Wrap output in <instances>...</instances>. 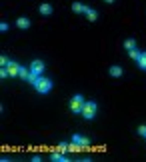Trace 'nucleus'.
Returning <instances> with one entry per match:
<instances>
[{
    "mask_svg": "<svg viewBox=\"0 0 146 162\" xmlns=\"http://www.w3.org/2000/svg\"><path fill=\"white\" fill-rule=\"evenodd\" d=\"M30 70L34 72V74H38V76H40V74L44 72V62H42V60H34L32 64H30Z\"/></svg>",
    "mask_w": 146,
    "mask_h": 162,
    "instance_id": "5",
    "label": "nucleus"
},
{
    "mask_svg": "<svg viewBox=\"0 0 146 162\" xmlns=\"http://www.w3.org/2000/svg\"><path fill=\"white\" fill-rule=\"evenodd\" d=\"M58 152H64V154H66V152H68V144H66V142H60V144H58Z\"/></svg>",
    "mask_w": 146,
    "mask_h": 162,
    "instance_id": "19",
    "label": "nucleus"
},
{
    "mask_svg": "<svg viewBox=\"0 0 146 162\" xmlns=\"http://www.w3.org/2000/svg\"><path fill=\"white\" fill-rule=\"evenodd\" d=\"M72 142L80 144L82 148H88V146H90V140H88L86 136H82V134H74V136H72Z\"/></svg>",
    "mask_w": 146,
    "mask_h": 162,
    "instance_id": "4",
    "label": "nucleus"
},
{
    "mask_svg": "<svg viewBox=\"0 0 146 162\" xmlns=\"http://www.w3.org/2000/svg\"><path fill=\"white\" fill-rule=\"evenodd\" d=\"M20 78H22V80H28V76H30V72L26 70V68H20V74H18Z\"/></svg>",
    "mask_w": 146,
    "mask_h": 162,
    "instance_id": "17",
    "label": "nucleus"
},
{
    "mask_svg": "<svg viewBox=\"0 0 146 162\" xmlns=\"http://www.w3.org/2000/svg\"><path fill=\"white\" fill-rule=\"evenodd\" d=\"M34 88H36V90L40 92V94H46V92H50V90H52V80H48V78H44V76H40L38 84H36Z\"/></svg>",
    "mask_w": 146,
    "mask_h": 162,
    "instance_id": "2",
    "label": "nucleus"
},
{
    "mask_svg": "<svg viewBox=\"0 0 146 162\" xmlns=\"http://www.w3.org/2000/svg\"><path fill=\"white\" fill-rule=\"evenodd\" d=\"M96 102L94 100H88V102H84V106H82V112H80V114L84 116V118L86 120H92L94 116H96Z\"/></svg>",
    "mask_w": 146,
    "mask_h": 162,
    "instance_id": "1",
    "label": "nucleus"
},
{
    "mask_svg": "<svg viewBox=\"0 0 146 162\" xmlns=\"http://www.w3.org/2000/svg\"><path fill=\"white\" fill-rule=\"evenodd\" d=\"M0 64H2V66H8V64H10V60H8L6 56H0Z\"/></svg>",
    "mask_w": 146,
    "mask_h": 162,
    "instance_id": "20",
    "label": "nucleus"
},
{
    "mask_svg": "<svg viewBox=\"0 0 146 162\" xmlns=\"http://www.w3.org/2000/svg\"><path fill=\"white\" fill-rule=\"evenodd\" d=\"M16 26H18V28H22V30H24V28H28V26H30V20L26 18V16H20V18L16 20Z\"/></svg>",
    "mask_w": 146,
    "mask_h": 162,
    "instance_id": "8",
    "label": "nucleus"
},
{
    "mask_svg": "<svg viewBox=\"0 0 146 162\" xmlns=\"http://www.w3.org/2000/svg\"><path fill=\"white\" fill-rule=\"evenodd\" d=\"M80 144H76V142H72V144H68V152H78V150H80Z\"/></svg>",
    "mask_w": 146,
    "mask_h": 162,
    "instance_id": "16",
    "label": "nucleus"
},
{
    "mask_svg": "<svg viewBox=\"0 0 146 162\" xmlns=\"http://www.w3.org/2000/svg\"><path fill=\"white\" fill-rule=\"evenodd\" d=\"M38 80H40V76H38V74H34V72L30 70V76H28V82H30V84H32V86H36V84H38Z\"/></svg>",
    "mask_w": 146,
    "mask_h": 162,
    "instance_id": "13",
    "label": "nucleus"
},
{
    "mask_svg": "<svg viewBox=\"0 0 146 162\" xmlns=\"http://www.w3.org/2000/svg\"><path fill=\"white\" fill-rule=\"evenodd\" d=\"M110 76H114V78L122 76V68L120 66H110Z\"/></svg>",
    "mask_w": 146,
    "mask_h": 162,
    "instance_id": "12",
    "label": "nucleus"
},
{
    "mask_svg": "<svg viewBox=\"0 0 146 162\" xmlns=\"http://www.w3.org/2000/svg\"><path fill=\"white\" fill-rule=\"evenodd\" d=\"M0 30H2V32H6V30H8V24L2 22V24H0Z\"/></svg>",
    "mask_w": 146,
    "mask_h": 162,
    "instance_id": "22",
    "label": "nucleus"
},
{
    "mask_svg": "<svg viewBox=\"0 0 146 162\" xmlns=\"http://www.w3.org/2000/svg\"><path fill=\"white\" fill-rule=\"evenodd\" d=\"M40 14L50 16V14H52V6H50V4H40Z\"/></svg>",
    "mask_w": 146,
    "mask_h": 162,
    "instance_id": "10",
    "label": "nucleus"
},
{
    "mask_svg": "<svg viewBox=\"0 0 146 162\" xmlns=\"http://www.w3.org/2000/svg\"><path fill=\"white\" fill-rule=\"evenodd\" d=\"M6 68H8L10 76L14 78V76H18V74H20V68H22V66H20V64H16V62H12V60H10V64H8Z\"/></svg>",
    "mask_w": 146,
    "mask_h": 162,
    "instance_id": "6",
    "label": "nucleus"
},
{
    "mask_svg": "<svg viewBox=\"0 0 146 162\" xmlns=\"http://www.w3.org/2000/svg\"><path fill=\"white\" fill-rule=\"evenodd\" d=\"M84 14H86V18L90 20V22H94V20L98 18V14H96V10H92V8H88V6H86V12H84Z\"/></svg>",
    "mask_w": 146,
    "mask_h": 162,
    "instance_id": "9",
    "label": "nucleus"
},
{
    "mask_svg": "<svg viewBox=\"0 0 146 162\" xmlns=\"http://www.w3.org/2000/svg\"><path fill=\"white\" fill-rule=\"evenodd\" d=\"M106 2H108V4H112V2H114V0H106Z\"/></svg>",
    "mask_w": 146,
    "mask_h": 162,
    "instance_id": "23",
    "label": "nucleus"
},
{
    "mask_svg": "<svg viewBox=\"0 0 146 162\" xmlns=\"http://www.w3.org/2000/svg\"><path fill=\"white\" fill-rule=\"evenodd\" d=\"M136 62H138V66H140L142 70H146V52H142V54H140V58H138Z\"/></svg>",
    "mask_w": 146,
    "mask_h": 162,
    "instance_id": "14",
    "label": "nucleus"
},
{
    "mask_svg": "<svg viewBox=\"0 0 146 162\" xmlns=\"http://www.w3.org/2000/svg\"><path fill=\"white\" fill-rule=\"evenodd\" d=\"M138 134H140V136H146V126H140V128H138Z\"/></svg>",
    "mask_w": 146,
    "mask_h": 162,
    "instance_id": "21",
    "label": "nucleus"
},
{
    "mask_svg": "<svg viewBox=\"0 0 146 162\" xmlns=\"http://www.w3.org/2000/svg\"><path fill=\"white\" fill-rule=\"evenodd\" d=\"M50 160H54V162H68V158H66L64 152H58V150H56V152L50 154Z\"/></svg>",
    "mask_w": 146,
    "mask_h": 162,
    "instance_id": "7",
    "label": "nucleus"
},
{
    "mask_svg": "<svg viewBox=\"0 0 146 162\" xmlns=\"http://www.w3.org/2000/svg\"><path fill=\"white\" fill-rule=\"evenodd\" d=\"M84 98L80 94H76V96H72V100H70V110L72 112H82V106H84Z\"/></svg>",
    "mask_w": 146,
    "mask_h": 162,
    "instance_id": "3",
    "label": "nucleus"
},
{
    "mask_svg": "<svg viewBox=\"0 0 146 162\" xmlns=\"http://www.w3.org/2000/svg\"><path fill=\"white\" fill-rule=\"evenodd\" d=\"M72 10H74V12H86V6L80 4V2H74V4H72Z\"/></svg>",
    "mask_w": 146,
    "mask_h": 162,
    "instance_id": "15",
    "label": "nucleus"
},
{
    "mask_svg": "<svg viewBox=\"0 0 146 162\" xmlns=\"http://www.w3.org/2000/svg\"><path fill=\"white\" fill-rule=\"evenodd\" d=\"M140 50H136V48H134V50H130V58H132V60H138V58H140Z\"/></svg>",
    "mask_w": 146,
    "mask_h": 162,
    "instance_id": "18",
    "label": "nucleus"
},
{
    "mask_svg": "<svg viewBox=\"0 0 146 162\" xmlns=\"http://www.w3.org/2000/svg\"><path fill=\"white\" fill-rule=\"evenodd\" d=\"M124 48H126L128 52H130V50H134V48H136V40H132V38L124 40Z\"/></svg>",
    "mask_w": 146,
    "mask_h": 162,
    "instance_id": "11",
    "label": "nucleus"
}]
</instances>
